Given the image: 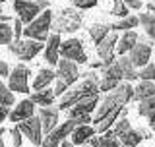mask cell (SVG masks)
<instances>
[{"label":"cell","mask_w":155,"mask_h":147,"mask_svg":"<svg viewBox=\"0 0 155 147\" xmlns=\"http://www.w3.org/2000/svg\"><path fill=\"white\" fill-rule=\"evenodd\" d=\"M132 93L134 87L130 85V81L120 83L116 89L109 91L103 99L99 101L95 109V116H93V128L97 134H103V132L110 130V126L116 122V118L120 116V112L124 110V105L132 101Z\"/></svg>","instance_id":"obj_1"},{"label":"cell","mask_w":155,"mask_h":147,"mask_svg":"<svg viewBox=\"0 0 155 147\" xmlns=\"http://www.w3.org/2000/svg\"><path fill=\"white\" fill-rule=\"evenodd\" d=\"M91 95H99V80L93 72L85 74V80L80 83L74 89H68L64 95L60 97V103H58V110H68L70 106H74L78 101L85 99V97Z\"/></svg>","instance_id":"obj_2"},{"label":"cell","mask_w":155,"mask_h":147,"mask_svg":"<svg viewBox=\"0 0 155 147\" xmlns=\"http://www.w3.org/2000/svg\"><path fill=\"white\" fill-rule=\"evenodd\" d=\"M81 14L78 12V8H64L52 16V23H51V29H54V33H76L78 29L81 27Z\"/></svg>","instance_id":"obj_3"},{"label":"cell","mask_w":155,"mask_h":147,"mask_svg":"<svg viewBox=\"0 0 155 147\" xmlns=\"http://www.w3.org/2000/svg\"><path fill=\"white\" fill-rule=\"evenodd\" d=\"M51 23H52V12L51 10H43L31 23H27V25L23 27V37L33 39V41H39V43H45L48 39Z\"/></svg>","instance_id":"obj_4"},{"label":"cell","mask_w":155,"mask_h":147,"mask_svg":"<svg viewBox=\"0 0 155 147\" xmlns=\"http://www.w3.org/2000/svg\"><path fill=\"white\" fill-rule=\"evenodd\" d=\"M114 128H113V134L118 138L120 145L122 147H138L140 141H142V136L138 134V130H134L130 126V120H126V109L120 112V116L116 118L114 122Z\"/></svg>","instance_id":"obj_5"},{"label":"cell","mask_w":155,"mask_h":147,"mask_svg":"<svg viewBox=\"0 0 155 147\" xmlns=\"http://www.w3.org/2000/svg\"><path fill=\"white\" fill-rule=\"evenodd\" d=\"M43 48H45V43L33 41V39H18V41H12L8 45L10 54H14L18 60H23V62L33 60Z\"/></svg>","instance_id":"obj_6"},{"label":"cell","mask_w":155,"mask_h":147,"mask_svg":"<svg viewBox=\"0 0 155 147\" xmlns=\"http://www.w3.org/2000/svg\"><path fill=\"white\" fill-rule=\"evenodd\" d=\"M78 124H80V122L74 120V118H68L66 122L58 124L54 130H51V132L45 136V138H43L41 147H58V145H60V141L68 139V136L72 134V130H74Z\"/></svg>","instance_id":"obj_7"},{"label":"cell","mask_w":155,"mask_h":147,"mask_svg":"<svg viewBox=\"0 0 155 147\" xmlns=\"http://www.w3.org/2000/svg\"><path fill=\"white\" fill-rule=\"evenodd\" d=\"M29 76L31 70L23 64H18L8 76V89L12 93H29Z\"/></svg>","instance_id":"obj_8"},{"label":"cell","mask_w":155,"mask_h":147,"mask_svg":"<svg viewBox=\"0 0 155 147\" xmlns=\"http://www.w3.org/2000/svg\"><path fill=\"white\" fill-rule=\"evenodd\" d=\"M58 52H60V56L66 58V60H72V62H76V64H87V54H85V48H84L80 39L62 41Z\"/></svg>","instance_id":"obj_9"},{"label":"cell","mask_w":155,"mask_h":147,"mask_svg":"<svg viewBox=\"0 0 155 147\" xmlns=\"http://www.w3.org/2000/svg\"><path fill=\"white\" fill-rule=\"evenodd\" d=\"M151 52H153V45H151V43H149V41H143V39L138 37V43L130 48L128 58H130V62L134 64V68H142L145 64H149Z\"/></svg>","instance_id":"obj_10"},{"label":"cell","mask_w":155,"mask_h":147,"mask_svg":"<svg viewBox=\"0 0 155 147\" xmlns=\"http://www.w3.org/2000/svg\"><path fill=\"white\" fill-rule=\"evenodd\" d=\"M18 130L21 132V136H25L33 145H41L43 143V128H41V120H39V116L33 114L31 118L18 122Z\"/></svg>","instance_id":"obj_11"},{"label":"cell","mask_w":155,"mask_h":147,"mask_svg":"<svg viewBox=\"0 0 155 147\" xmlns=\"http://www.w3.org/2000/svg\"><path fill=\"white\" fill-rule=\"evenodd\" d=\"M14 12L18 14L19 21H21L23 25H27V23H31L43 10L39 8L37 0H14Z\"/></svg>","instance_id":"obj_12"},{"label":"cell","mask_w":155,"mask_h":147,"mask_svg":"<svg viewBox=\"0 0 155 147\" xmlns=\"http://www.w3.org/2000/svg\"><path fill=\"white\" fill-rule=\"evenodd\" d=\"M116 41H118V35L116 31H110L103 41L97 45V54H99V60L103 68L110 66L114 62V52H116Z\"/></svg>","instance_id":"obj_13"},{"label":"cell","mask_w":155,"mask_h":147,"mask_svg":"<svg viewBox=\"0 0 155 147\" xmlns=\"http://www.w3.org/2000/svg\"><path fill=\"white\" fill-rule=\"evenodd\" d=\"M120 83H122V74H120V70H118V64L113 62L110 66L103 68V77H101V81H99V93L101 91L109 93V91L116 89Z\"/></svg>","instance_id":"obj_14"},{"label":"cell","mask_w":155,"mask_h":147,"mask_svg":"<svg viewBox=\"0 0 155 147\" xmlns=\"http://www.w3.org/2000/svg\"><path fill=\"white\" fill-rule=\"evenodd\" d=\"M97 105H99V95L85 97V99L78 101L74 106H70V109H68V118L78 120V118H81V116L91 114V112L97 109Z\"/></svg>","instance_id":"obj_15"},{"label":"cell","mask_w":155,"mask_h":147,"mask_svg":"<svg viewBox=\"0 0 155 147\" xmlns=\"http://www.w3.org/2000/svg\"><path fill=\"white\" fill-rule=\"evenodd\" d=\"M56 77L60 81H64L66 85H72V83L78 81V77H80V70H78V64L72 60H66V58H62V60H58L56 64Z\"/></svg>","instance_id":"obj_16"},{"label":"cell","mask_w":155,"mask_h":147,"mask_svg":"<svg viewBox=\"0 0 155 147\" xmlns=\"http://www.w3.org/2000/svg\"><path fill=\"white\" fill-rule=\"evenodd\" d=\"M37 116H39V120H41L43 138L58 126V106H52V105L51 106H41V110H39Z\"/></svg>","instance_id":"obj_17"},{"label":"cell","mask_w":155,"mask_h":147,"mask_svg":"<svg viewBox=\"0 0 155 147\" xmlns=\"http://www.w3.org/2000/svg\"><path fill=\"white\" fill-rule=\"evenodd\" d=\"M60 35L58 33H52V35H48V39L45 41V48H43V54H45V60L47 64L51 66H56L58 60H60Z\"/></svg>","instance_id":"obj_18"},{"label":"cell","mask_w":155,"mask_h":147,"mask_svg":"<svg viewBox=\"0 0 155 147\" xmlns=\"http://www.w3.org/2000/svg\"><path fill=\"white\" fill-rule=\"evenodd\" d=\"M33 114H35V105H33L29 99H23V101H19L18 105L10 110L8 118L12 120V122H21V120L31 118Z\"/></svg>","instance_id":"obj_19"},{"label":"cell","mask_w":155,"mask_h":147,"mask_svg":"<svg viewBox=\"0 0 155 147\" xmlns=\"http://www.w3.org/2000/svg\"><path fill=\"white\" fill-rule=\"evenodd\" d=\"M97 134L95 132V128L93 126H89V124H78L74 130H72V143L74 145H84V143H87V141H89L91 138H93V136Z\"/></svg>","instance_id":"obj_20"},{"label":"cell","mask_w":155,"mask_h":147,"mask_svg":"<svg viewBox=\"0 0 155 147\" xmlns=\"http://www.w3.org/2000/svg\"><path fill=\"white\" fill-rule=\"evenodd\" d=\"M136 43H138V33L136 31H124L122 35L118 37V41H116V52H118L120 56L122 54H128L130 52V48H132Z\"/></svg>","instance_id":"obj_21"},{"label":"cell","mask_w":155,"mask_h":147,"mask_svg":"<svg viewBox=\"0 0 155 147\" xmlns=\"http://www.w3.org/2000/svg\"><path fill=\"white\" fill-rule=\"evenodd\" d=\"M138 112H140V116H145V118L149 120V128L155 132V95L149 97V99L140 101Z\"/></svg>","instance_id":"obj_22"},{"label":"cell","mask_w":155,"mask_h":147,"mask_svg":"<svg viewBox=\"0 0 155 147\" xmlns=\"http://www.w3.org/2000/svg\"><path fill=\"white\" fill-rule=\"evenodd\" d=\"M114 62L118 64V70H120V74H122V80H124V81H134V80H138V70L134 68V64L130 62V58L126 56V54H122L118 60H114Z\"/></svg>","instance_id":"obj_23"},{"label":"cell","mask_w":155,"mask_h":147,"mask_svg":"<svg viewBox=\"0 0 155 147\" xmlns=\"http://www.w3.org/2000/svg\"><path fill=\"white\" fill-rule=\"evenodd\" d=\"M155 95V81H140L138 85L134 87V93H132V101H143V99H149V97Z\"/></svg>","instance_id":"obj_24"},{"label":"cell","mask_w":155,"mask_h":147,"mask_svg":"<svg viewBox=\"0 0 155 147\" xmlns=\"http://www.w3.org/2000/svg\"><path fill=\"white\" fill-rule=\"evenodd\" d=\"M54 80H56V74L52 72L51 68H41L39 74L35 76V80H33V89H35V91L45 89V87H48Z\"/></svg>","instance_id":"obj_25"},{"label":"cell","mask_w":155,"mask_h":147,"mask_svg":"<svg viewBox=\"0 0 155 147\" xmlns=\"http://www.w3.org/2000/svg\"><path fill=\"white\" fill-rule=\"evenodd\" d=\"M54 91L45 87V89H39L35 93H31V97H29V101L33 103V105H41V106H51L54 105Z\"/></svg>","instance_id":"obj_26"},{"label":"cell","mask_w":155,"mask_h":147,"mask_svg":"<svg viewBox=\"0 0 155 147\" xmlns=\"http://www.w3.org/2000/svg\"><path fill=\"white\" fill-rule=\"evenodd\" d=\"M140 23H142L145 35L151 39V43H155V12H143L138 16Z\"/></svg>","instance_id":"obj_27"},{"label":"cell","mask_w":155,"mask_h":147,"mask_svg":"<svg viewBox=\"0 0 155 147\" xmlns=\"http://www.w3.org/2000/svg\"><path fill=\"white\" fill-rule=\"evenodd\" d=\"M138 23H140L138 16H126V18L120 19V21L109 25V29H110V31H130L132 27H138Z\"/></svg>","instance_id":"obj_28"},{"label":"cell","mask_w":155,"mask_h":147,"mask_svg":"<svg viewBox=\"0 0 155 147\" xmlns=\"http://www.w3.org/2000/svg\"><path fill=\"white\" fill-rule=\"evenodd\" d=\"M109 33H110V29H109V25H105V23H93V25L89 27V37L95 45H99Z\"/></svg>","instance_id":"obj_29"},{"label":"cell","mask_w":155,"mask_h":147,"mask_svg":"<svg viewBox=\"0 0 155 147\" xmlns=\"http://www.w3.org/2000/svg\"><path fill=\"white\" fill-rule=\"evenodd\" d=\"M97 143H99L101 147H122V145H120V141H118V138L113 134V130L103 132V134L97 138Z\"/></svg>","instance_id":"obj_30"},{"label":"cell","mask_w":155,"mask_h":147,"mask_svg":"<svg viewBox=\"0 0 155 147\" xmlns=\"http://www.w3.org/2000/svg\"><path fill=\"white\" fill-rule=\"evenodd\" d=\"M0 105H2V106H8V109L12 105H16V97H14V93L8 89V85L2 80H0Z\"/></svg>","instance_id":"obj_31"},{"label":"cell","mask_w":155,"mask_h":147,"mask_svg":"<svg viewBox=\"0 0 155 147\" xmlns=\"http://www.w3.org/2000/svg\"><path fill=\"white\" fill-rule=\"evenodd\" d=\"M12 41H14L12 25H10V23L0 21V47H2V45H10Z\"/></svg>","instance_id":"obj_32"},{"label":"cell","mask_w":155,"mask_h":147,"mask_svg":"<svg viewBox=\"0 0 155 147\" xmlns=\"http://www.w3.org/2000/svg\"><path fill=\"white\" fill-rule=\"evenodd\" d=\"M140 81H155V64H145L138 74Z\"/></svg>","instance_id":"obj_33"},{"label":"cell","mask_w":155,"mask_h":147,"mask_svg":"<svg viewBox=\"0 0 155 147\" xmlns=\"http://www.w3.org/2000/svg\"><path fill=\"white\" fill-rule=\"evenodd\" d=\"M110 14L113 16H116V18H126V16H130V10H128V6L122 2V0H114V4H113V10H110Z\"/></svg>","instance_id":"obj_34"},{"label":"cell","mask_w":155,"mask_h":147,"mask_svg":"<svg viewBox=\"0 0 155 147\" xmlns=\"http://www.w3.org/2000/svg\"><path fill=\"white\" fill-rule=\"evenodd\" d=\"M74 2V6L76 8H80V10H87V8H93L99 0H72Z\"/></svg>","instance_id":"obj_35"},{"label":"cell","mask_w":155,"mask_h":147,"mask_svg":"<svg viewBox=\"0 0 155 147\" xmlns=\"http://www.w3.org/2000/svg\"><path fill=\"white\" fill-rule=\"evenodd\" d=\"M12 31H14V41H18V39H21V35H23V23L19 21V19H14Z\"/></svg>","instance_id":"obj_36"},{"label":"cell","mask_w":155,"mask_h":147,"mask_svg":"<svg viewBox=\"0 0 155 147\" xmlns=\"http://www.w3.org/2000/svg\"><path fill=\"white\" fill-rule=\"evenodd\" d=\"M10 136H12V145H16V147L21 145L23 136H21V132H19L18 128H12V130H10Z\"/></svg>","instance_id":"obj_37"},{"label":"cell","mask_w":155,"mask_h":147,"mask_svg":"<svg viewBox=\"0 0 155 147\" xmlns=\"http://www.w3.org/2000/svg\"><path fill=\"white\" fill-rule=\"evenodd\" d=\"M52 91H54V97H62V95H64V93L68 91V85H66L64 81H60V80H58V81H56V85H54V89H52Z\"/></svg>","instance_id":"obj_38"},{"label":"cell","mask_w":155,"mask_h":147,"mask_svg":"<svg viewBox=\"0 0 155 147\" xmlns=\"http://www.w3.org/2000/svg\"><path fill=\"white\" fill-rule=\"evenodd\" d=\"M122 2L128 8H132V10H140V8H142V0H122Z\"/></svg>","instance_id":"obj_39"},{"label":"cell","mask_w":155,"mask_h":147,"mask_svg":"<svg viewBox=\"0 0 155 147\" xmlns=\"http://www.w3.org/2000/svg\"><path fill=\"white\" fill-rule=\"evenodd\" d=\"M10 76V66L4 60H0V77H8Z\"/></svg>","instance_id":"obj_40"},{"label":"cell","mask_w":155,"mask_h":147,"mask_svg":"<svg viewBox=\"0 0 155 147\" xmlns=\"http://www.w3.org/2000/svg\"><path fill=\"white\" fill-rule=\"evenodd\" d=\"M8 114H10V109H8V106H2V105H0V124H2V122L8 118Z\"/></svg>","instance_id":"obj_41"},{"label":"cell","mask_w":155,"mask_h":147,"mask_svg":"<svg viewBox=\"0 0 155 147\" xmlns=\"http://www.w3.org/2000/svg\"><path fill=\"white\" fill-rule=\"evenodd\" d=\"M58 147H74V143H72L70 139H64V141H60V145Z\"/></svg>","instance_id":"obj_42"},{"label":"cell","mask_w":155,"mask_h":147,"mask_svg":"<svg viewBox=\"0 0 155 147\" xmlns=\"http://www.w3.org/2000/svg\"><path fill=\"white\" fill-rule=\"evenodd\" d=\"M89 68L91 70H97V68H103V64H101V60H97V62H93V64H89Z\"/></svg>","instance_id":"obj_43"},{"label":"cell","mask_w":155,"mask_h":147,"mask_svg":"<svg viewBox=\"0 0 155 147\" xmlns=\"http://www.w3.org/2000/svg\"><path fill=\"white\" fill-rule=\"evenodd\" d=\"M147 10H149V12H155V2H149L147 4Z\"/></svg>","instance_id":"obj_44"},{"label":"cell","mask_w":155,"mask_h":147,"mask_svg":"<svg viewBox=\"0 0 155 147\" xmlns=\"http://www.w3.org/2000/svg\"><path fill=\"white\" fill-rule=\"evenodd\" d=\"M4 132H6V130H4V128H0V138H2V136H4Z\"/></svg>","instance_id":"obj_45"},{"label":"cell","mask_w":155,"mask_h":147,"mask_svg":"<svg viewBox=\"0 0 155 147\" xmlns=\"http://www.w3.org/2000/svg\"><path fill=\"white\" fill-rule=\"evenodd\" d=\"M0 147H4V139L2 138H0Z\"/></svg>","instance_id":"obj_46"},{"label":"cell","mask_w":155,"mask_h":147,"mask_svg":"<svg viewBox=\"0 0 155 147\" xmlns=\"http://www.w3.org/2000/svg\"><path fill=\"white\" fill-rule=\"evenodd\" d=\"M0 16H2V8H0Z\"/></svg>","instance_id":"obj_47"},{"label":"cell","mask_w":155,"mask_h":147,"mask_svg":"<svg viewBox=\"0 0 155 147\" xmlns=\"http://www.w3.org/2000/svg\"><path fill=\"white\" fill-rule=\"evenodd\" d=\"M2 2H6V0H0V4H2Z\"/></svg>","instance_id":"obj_48"},{"label":"cell","mask_w":155,"mask_h":147,"mask_svg":"<svg viewBox=\"0 0 155 147\" xmlns=\"http://www.w3.org/2000/svg\"><path fill=\"white\" fill-rule=\"evenodd\" d=\"M12 147H16V145H12ZM19 147H21V145H19Z\"/></svg>","instance_id":"obj_49"}]
</instances>
